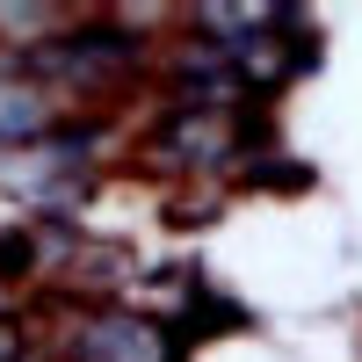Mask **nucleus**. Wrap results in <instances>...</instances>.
I'll return each mask as SVG.
<instances>
[{"label": "nucleus", "instance_id": "obj_1", "mask_svg": "<svg viewBox=\"0 0 362 362\" xmlns=\"http://www.w3.org/2000/svg\"><path fill=\"white\" fill-rule=\"evenodd\" d=\"M131 58H138V51H131L124 37H73V44H44L37 58H29V73L73 87V95H95V87H109Z\"/></svg>", "mask_w": 362, "mask_h": 362}, {"label": "nucleus", "instance_id": "obj_2", "mask_svg": "<svg viewBox=\"0 0 362 362\" xmlns=\"http://www.w3.org/2000/svg\"><path fill=\"white\" fill-rule=\"evenodd\" d=\"M225 153H232V131H225V116L218 109H167V124H160V138H153V167H174V174H203V167H225Z\"/></svg>", "mask_w": 362, "mask_h": 362}, {"label": "nucleus", "instance_id": "obj_3", "mask_svg": "<svg viewBox=\"0 0 362 362\" xmlns=\"http://www.w3.org/2000/svg\"><path fill=\"white\" fill-rule=\"evenodd\" d=\"M80 362H174V341L160 334L153 319H131V312H95L73 341Z\"/></svg>", "mask_w": 362, "mask_h": 362}, {"label": "nucleus", "instance_id": "obj_4", "mask_svg": "<svg viewBox=\"0 0 362 362\" xmlns=\"http://www.w3.org/2000/svg\"><path fill=\"white\" fill-rule=\"evenodd\" d=\"M51 124H58V102L29 73L0 66V145H29V138H44Z\"/></svg>", "mask_w": 362, "mask_h": 362}, {"label": "nucleus", "instance_id": "obj_5", "mask_svg": "<svg viewBox=\"0 0 362 362\" xmlns=\"http://www.w3.org/2000/svg\"><path fill=\"white\" fill-rule=\"evenodd\" d=\"M0 362H22V326L0 319Z\"/></svg>", "mask_w": 362, "mask_h": 362}]
</instances>
